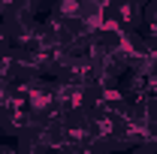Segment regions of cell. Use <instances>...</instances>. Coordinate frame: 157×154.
Instances as JSON below:
<instances>
[{"label": "cell", "instance_id": "cell-1", "mask_svg": "<svg viewBox=\"0 0 157 154\" xmlns=\"http://www.w3.org/2000/svg\"><path fill=\"white\" fill-rule=\"evenodd\" d=\"M12 48V42H9V33H6V27H3V21H0V55H6Z\"/></svg>", "mask_w": 157, "mask_h": 154}, {"label": "cell", "instance_id": "cell-2", "mask_svg": "<svg viewBox=\"0 0 157 154\" xmlns=\"http://www.w3.org/2000/svg\"><path fill=\"white\" fill-rule=\"evenodd\" d=\"M3 12H6V0H0V18H3Z\"/></svg>", "mask_w": 157, "mask_h": 154}]
</instances>
